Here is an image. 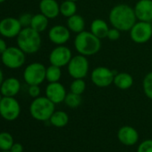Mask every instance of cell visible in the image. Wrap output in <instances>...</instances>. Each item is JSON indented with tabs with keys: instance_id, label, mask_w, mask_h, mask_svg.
<instances>
[{
	"instance_id": "6da1fadb",
	"label": "cell",
	"mask_w": 152,
	"mask_h": 152,
	"mask_svg": "<svg viewBox=\"0 0 152 152\" xmlns=\"http://www.w3.org/2000/svg\"><path fill=\"white\" fill-rule=\"evenodd\" d=\"M108 19L112 27L119 29L121 32L130 31L137 21L134 9L126 4L115 5L110 10Z\"/></svg>"
},
{
	"instance_id": "7a4b0ae2",
	"label": "cell",
	"mask_w": 152,
	"mask_h": 152,
	"mask_svg": "<svg viewBox=\"0 0 152 152\" xmlns=\"http://www.w3.org/2000/svg\"><path fill=\"white\" fill-rule=\"evenodd\" d=\"M74 48L78 54L83 56H92L101 49V39L93 35L90 31H82L76 35L74 38Z\"/></svg>"
},
{
	"instance_id": "3957f363",
	"label": "cell",
	"mask_w": 152,
	"mask_h": 152,
	"mask_svg": "<svg viewBox=\"0 0 152 152\" xmlns=\"http://www.w3.org/2000/svg\"><path fill=\"white\" fill-rule=\"evenodd\" d=\"M17 45L25 53L32 54L37 53L41 47L40 33L30 27L23 28L17 36Z\"/></svg>"
},
{
	"instance_id": "277c9868",
	"label": "cell",
	"mask_w": 152,
	"mask_h": 152,
	"mask_svg": "<svg viewBox=\"0 0 152 152\" xmlns=\"http://www.w3.org/2000/svg\"><path fill=\"white\" fill-rule=\"evenodd\" d=\"M55 106L56 104L46 96L35 98L30 105V116L38 121H47L56 110Z\"/></svg>"
},
{
	"instance_id": "5b68a950",
	"label": "cell",
	"mask_w": 152,
	"mask_h": 152,
	"mask_svg": "<svg viewBox=\"0 0 152 152\" xmlns=\"http://www.w3.org/2000/svg\"><path fill=\"white\" fill-rule=\"evenodd\" d=\"M25 53L18 46H10L1 54L2 63L8 69H16L23 66L26 61Z\"/></svg>"
},
{
	"instance_id": "8992f818",
	"label": "cell",
	"mask_w": 152,
	"mask_h": 152,
	"mask_svg": "<svg viewBox=\"0 0 152 152\" xmlns=\"http://www.w3.org/2000/svg\"><path fill=\"white\" fill-rule=\"evenodd\" d=\"M47 68L40 62L29 64L23 71V79L29 86H39L46 80Z\"/></svg>"
},
{
	"instance_id": "52a82bcc",
	"label": "cell",
	"mask_w": 152,
	"mask_h": 152,
	"mask_svg": "<svg viewBox=\"0 0 152 152\" xmlns=\"http://www.w3.org/2000/svg\"><path fill=\"white\" fill-rule=\"evenodd\" d=\"M90 69L89 60L86 56L77 54L73 56L70 62L67 65V71L71 77L73 79L84 78L87 77Z\"/></svg>"
},
{
	"instance_id": "ba28073f",
	"label": "cell",
	"mask_w": 152,
	"mask_h": 152,
	"mask_svg": "<svg viewBox=\"0 0 152 152\" xmlns=\"http://www.w3.org/2000/svg\"><path fill=\"white\" fill-rule=\"evenodd\" d=\"M116 72L107 67L99 66L95 68L90 73L91 82L98 87L105 88L114 83V78Z\"/></svg>"
},
{
	"instance_id": "9c48e42d",
	"label": "cell",
	"mask_w": 152,
	"mask_h": 152,
	"mask_svg": "<svg viewBox=\"0 0 152 152\" xmlns=\"http://www.w3.org/2000/svg\"><path fill=\"white\" fill-rule=\"evenodd\" d=\"M130 32L131 39L139 45L149 42L152 37V23L145 21H136Z\"/></svg>"
},
{
	"instance_id": "30bf717a",
	"label": "cell",
	"mask_w": 152,
	"mask_h": 152,
	"mask_svg": "<svg viewBox=\"0 0 152 152\" xmlns=\"http://www.w3.org/2000/svg\"><path fill=\"white\" fill-rule=\"evenodd\" d=\"M21 114V106L14 97H3L0 102V116L7 120L13 121Z\"/></svg>"
},
{
	"instance_id": "8fae6325",
	"label": "cell",
	"mask_w": 152,
	"mask_h": 152,
	"mask_svg": "<svg viewBox=\"0 0 152 152\" xmlns=\"http://www.w3.org/2000/svg\"><path fill=\"white\" fill-rule=\"evenodd\" d=\"M73 58L72 51L69 47L64 45H56L49 53V62L51 65H55L60 68L67 66Z\"/></svg>"
},
{
	"instance_id": "7c38bea8",
	"label": "cell",
	"mask_w": 152,
	"mask_h": 152,
	"mask_svg": "<svg viewBox=\"0 0 152 152\" xmlns=\"http://www.w3.org/2000/svg\"><path fill=\"white\" fill-rule=\"evenodd\" d=\"M22 29V27L19 21V19L13 17H6L0 20V35L4 37H17Z\"/></svg>"
},
{
	"instance_id": "4fadbf2b",
	"label": "cell",
	"mask_w": 152,
	"mask_h": 152,
	"mask_svg": "<svg viewBox=\"0 0 152 152\" xmlns=\"http://www.w3.org/2000/svg\"><path fill=\"white\" fill-rule=\"evenodd\" d=\"M71 37V31L66 26L55 25L48 30V38L56 45H65Z\"/></svg>"
},
{
	"instance_id": "5bb4252c",
	"label": "cell",
	"mask_w": 152,
	"mask_h": 152,
	"mask_svg": "<svg viewBox=\"0 0 152 152\" xmlns=\"http://www.w3.org/2000/svg\"><path fill=\"white\" fill-rule=\"evenodd\" d=\"M45 94L46 97L55 104H60L64 102L67 94L65 87L60 82L49 83L46 87Z\"/></svg>"
},
{
	"instance_id": "9a60e30c",
	"label": "cell",
	"mask_w": 152,
	"mask_h": 152,
	"mask_svg": "<svg viewBox=\"0 0 152 152\" xmlns=\"http://www.w3.org/2000/svg\"><path fill=\"white\" fill-rule=\"evenodd\" d=\"M138 131L131 126H124L117 132L118 141L125 146H133L139 141Z\"/></svg>"
},
{
	"instance_id": "2e32d148",
	"label": "cell",
	"mask_w": 152,
	"mask_h": 152,
	"mask_svg": "<svg viewBox=\"0 0 152 152\" xmlns=\"http://www.w3.org/2000/svg\"><path fill=\"white\" fill-rule=\"evenodd\" d=\"M134 12L139 21L152 22V0H139L134 7Z\"/></svg>"
},
{
	"instance_id": "e0dca14e",
	"label": "cell",
	"mask_w": 152,
	"mask_h": 152,
	"mask_svg": "<svg viewBox=\"0 0 152 152\" xmlns=\"http://www.w3.org/2000/svg\"><path fill=\"white\" fill-rule=\"evenodd\" d=\"M21 90V83L16 77H8L4 79L0 93L4 97H14Z\"/></svg>"
},
{
	"instance_id": "ac0fdd59",
	"label": "cell",
	"mask_w": 152,
	"mask_h": 152,
	"mask_svg": "<svg viewBox=\"0 0 152 152\" xmlns=\"http://www.w3.org/2000/svg\"><path fill=\"white\" fill-rule=\"evenodd\" d=\"M40 13L48 19H55L60 14V4L56 0H40Z\"/></svg>"
},
{
	"instance_id": "d6986e66",
	"label": "cell",
	"mask_w": 152,
	"mask_h": 152,
	"mask_svg": "<svg viewBox=\"0 0 152 152\" xmlns=\"http://www.w3.org/2000/svg\"><path fill=\"white\" fill-rule=\"evenodd\" d=\"M90 32L99 39L106 38L109 30L108 24L102 19H95L90 23Z\"/></svg>"
},
{
	"instance_id": "ffe728a7",
	"label": "cell",
	"mask_w": 152,
	"mask_h": 152,
	"mask_svg": "<svg viewBox=\"0 0 152 152\" xmlns=\"http://www.w3.org/2000/svg\"><path fill=\"white\" fill-rule=\"evenodd\" d=\"M113 84L120 90H128L133 85V77L127 72L116 73Z\"/></svg>"
},
{
	"instance_id": "44dd1931",
	"label": "cell",
	"mask_w": 152,
	"mask_h": 152,
	"mask_svg": "<svg viewBox=\"0 0 152 152\" xmlns=\"http://www.w3.org/2000/svg\"><path fill=\"white\" fill-rule=\"evenodd\" d=\"M66 27L71 32L79 34L85 30V20L80 14H74L67 18Z\"/></svg>"
},
{
	"instance_id": "7402d4cb",
	"label": "cell",
	"mask_w": 152,
	"mask_h": 152,
	"mask_svg": "<svg viewBox=\"0 0 152 152\" xmlns=\"http://www.w3.org/2000/svg\"><path fill=\"white\" fill-rule=\"evenodd\" d=\"M50 124L56 128H63L66 126L69 123V116L65 111L55 110L52 114L50 119L48 120Z\"/></svg>"
},
{
	"instance_id": "603a6c76",
	"label": "cell",
	"mask_w": 152,
	"mask_h": 152,
	"mask_svg": "<svg viewBox=\"0 0 152 152\" xmlns=\"http://www.w3.org/2000/svg\"><path fill=\"white\" fill-rule=\"evenodd\" d=\"M48 18H47L42 13H37L32 16L30 28L34 30L38 31L39 33H41L45 31L48 27Z\"/></svg>"
},
{
	"instance_id": "cb8c5ba5",
	"label": "cell",
	"mask_w": 152,
	"mask_h": 152,
	"mask_svg": "<svg viewBox=\"0 0 152 152\" xmlns=\"http://www.w3.org/2000/svg\"><path fill=\"white\" fill-rule=\"evenodd\" d=\"M77 12V4L76 2L65 0L60 4V14L64 17L69 18Z\"/></svg>"
},
{
	"instance_id": "d4e9b609",
	"label": "cell",
	"mask_w": 152,
	"mask_h": 152,
	"mask_svg": "<svg viewBox=\"0 0 152 152\" xmlns=\"http://www.w3.org/2000/svg\"><path fill=\"white\" fill-rule=\"evenodd\" d=\"M62 77V70L60 67L51 65L48 66L46 69V80L48 81V83H55L59 82Z\"/></svg>"
},
{
	"instance_id": "484cf974",
	"label": "cell",
	"mask_w": 152,
	"mask_h": 152,
	"mask_svg": "<svg viewBox=\"0 0 152 152\" xmlns=\"http://www.w3.org/2000/svg\"><path fill=\"white\" fill-rule=\"evenodd\" d=\"M64 102L65 103V105L67 107H69L71 109H76L82 102V95L76 94H73V93H71V92L67 93Z\"/></svg>"
},
{
	"instance_id": "4316f807",
	"label": "cell",
	"mask_w": 152,
	"mask_h": 152,
	"mask_svg": "<svg viewBox=\"0 0 152 152\" xmlns=\"http://www.w3.org/2000/svg\"><path fill=\"white\" fill-rule=\"evenodd\" d=\"M13 138L8 132L0 133V151H10L13 145Z\"/></svg>"
},
{
	"instance_id": "83f0119b",
	"label": "cell",
	"mask_w": 152,
	"mask_h": 152,
	"mask_svg": "<svg viewBox=\"0 0 152 152\" xmlns=\"http://www.w3.org/2000/svg\"><path fill=\"white\" fill-rule=\"evenodd\" d=\"M86 82L82 78L73 79V82L70 84V92L82 95L86 90Z\"/></svg>"
},
{
	"instance_id": "f1b7e54d",
	"label": "cell",
	"mask_w": 152,
	"mask_h": 152,
	"mask_svg": "<svg viewBox=\"0 0 152 152\" xmlns=\"http://www.w3.org/2000/svg\"><path fill=\"white\" fill-rule=\"evenodd\" d=\"M142 89L147 98L152 101V71L149 72L144 77L142 81Z\"/></svg>"
},
{
	"instance_id": "f546056e",
	"label": "cell",
	"mask_w": 152,
	"mask_h": 152,
	"mask_svg": "<svg viewBox=\"0 0 152 152\" xmlns=\"http://www.w3.org/2000/svg\"><path fill=\"white\" fill-rule=\"evenodd\" d=\"M137 152H152V139L142 141L137 148Z\"/></svg>"
},
{
	"instance_id": "4dcf8cb0",
	"label": "cell",
	"mask_w": 152,
	"mask_h": 152,
	"mask_svg": "<svg viewBox=\"0 0 152 152\" xmlns=\"http://www.w3.org/2000/svg\"><path fill=\"white\" fill-rule=\"evenodd\" d=\"M32 16L30 13H23L20 16L19 18V21L23 28H28L30 27V23H31V20H32Z\"/></svg>"
},
{
	"instance_id": "1f68e13d",
	"label": "cell",
	"mask_w": 152,
	"mask_h": 152,
	"mask_svg": "<svg viewBox=\"0 0 152 152\" xmlns=\"http://www.w3.org/2000/svg\"><path fill=\"white\" fill-rule=\"evenodd\" d=\"M121 37V31L116 28H109L108 30V36H107V38H108L109 40L111 41H116L120 38Z\"/></svg>"
},
{
	"instance_id": "d6a6232c",
	"label": "cell",
	"mask_w": 152,
	"mask_h": 152,
	"mask_svg": "<svg viewBox=\"0 0 152 152\" xmlns=\"http://www.w3.org/2000/svg\"><path fill=\"white\" fill-rule=\"evenodd\" d=\"M28 94L33 99L39 97L40 96V87H39V86H29Z\"/></svg>"
},
{
	"instance_id": "836d02e7",
	"label": "cell",
	"mask_w": 152,
	"mask_h": 152,
	"mask_svg": "<svg viewBox=\"0 0 152 152\" xmlns=\"http://www.w3.org/2000/svg\"><path fill=\"white\" fill-rule=\"evenodd\" d=\"M11 152H23V146L19 142H14L12 148L10 149Z\"/></svg>"
},
{
	"instance_id": "e575fe53",
	"label": "cell",
	"mask_w": 152,
	"mask_h": 152,
	"mask_svg": "<svg viewBox=\"0 0 152 152\" xmlns=\"http://www.w3.org/2000/svg\"><path fill=\"white\" fill-rule=\"evenodd\" d=\"M6 48H7V45H6L5 41L3 38H0V55L6 50Z\"/></svg>"
},
{
	"instance_id": "d590c367",
	"label": "cell",
	"mask_w": 152,
	"mask_h": 152,
	"mask_svg": "<svg viewBox=\"0 0 152 152\" xmlns=\"http://www.w3.org/2000/svg\"><path fill=\"white\" fill-rule=\"evenodd\" d=\"M3 81H4V75H3V71L0 69V86H1V85L3 83Z\"/></svg>"
},
{
	"instance_id": "8d00e7d4",
	"label": "cell",
	"mask_w": 152,
	"mask_h": 152,
	"mask_svg": "<svg viewBox=\"0 0 152 152\" xmlns=\"http://www.w3.org/2000/svg\"><path fill=\"white\" fill-rule=\"evenodd\" d=\"M3 97H4V96H3L2 94L0 93V102H1V101H2V99H3Z\"/></svg>"
},
{
	"instance_id": "74e56055",
	"label": "cell",
	"mask_w": 152,
	"mask_h": 152,
	"mask_svg": "<svg viewBox=\"0 0 152 152\" xmlns=\"http://www.w3.org/2000/svg\"><path fill=\"white\" fill-rule=\"evenodd\" d=\"M4 1H5V0H0V4H2V3H4Z\"/></svg>"
},
{
	"instance_id": "f35d334b",
	"label": "cell",
	"mask_w": 152,
	"mask_h": 152,
	"mask_svg": "<svg viewBox=\"0 0 152 152\" xmlns=\"http://www.w3.org/2000/svg\"><path fill=\"white\" fill-rule=\"evenodd\" d=\"M0 152H11V151H1Z\"/></svg>"
},
{
	"instance_id": "ab89813d",
	"label": "cell",
	"mask_w": 152,
	"mask_h": 152,
	"mask_svg": "<svg viewBox=\"0 0 152 152\" xmlns=\"http://www.w3.org/2000/svg\"><path fill=\"white\" fill-rule=\"evenodd\" d=\"M69 1H73V2H77V1H79V0H69Z\"/></svg>"
},
{
	"instance_id": "60d3db41",
	"label": "cell",
	"mask_w": 152,
	"mask_h": 152,
	"mask_svg": "<svg viewBox=\"0 0 152 152\" xmlns=\"http://www.w3.org/2000/svg\"><path fill=\"white\" fill-rule=\"evenodd\" d=\"M151 67H152V61H151Z\"/></svg>"
},
{
	"instance_id": "b9f144b4",
	"label": "cell",
	"mask_w": 152,
	"mask_h": 152,
	"mask_svg": "<svg viewBox=\"0 0 152 152\" xmlns=\"http://www.w3.org/2000/svg\"><path fill=\"white\" fill-rule=\"evenodd\" d=\"M151 23H152V22H151Z\"/></svg>"
}]
</instances>
